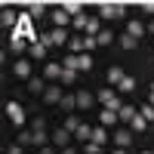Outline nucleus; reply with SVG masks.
<instances>
[{
  "mask_svg": "<svg viewBox=\"0 0 154 154\" xmlns=\"http://www.w3.org/2000/svg\"><path fill=\"white\" fill-rule=\"evenodd\" d=\"M96 99H99L108 111H120V108H123V102H120V96L114 93V89H99V96H96Z\"/></svg>",
  "mask_w": 154,
  "mask_h": 154,
  "instance_id": "1",
  "label": "nucleus"
},
{
  "mask_svg": "<svg viewBox=\"0 0 154 154\" xmlns=\"http://www.w3.org/2000/svg\"><path fill=\"white\" fill-rule=\"evenodd\" d=\"M99 16L105 19V22L120 19V16H123V6H120V3H102V6H99Z\"/></svg>",
  "mask_w": 154,
  "mask_h": 154,
  "instance_id": "2",
  "label": "nucleus"
},
{
  "mask_svg": "<svg viewBox=\"0 0 154 154\" xmlns=\"http://www.w3.org/2000/svg\"><path fill=\"white\" fill-rule=\"evenodd\" d=\"M6 117L12 120V126H22L25 123V111H22L19 102H6Z\"/></svg>",
  "mask_w": 154,
  "mask_h": 154,
  "instance_id": "3",
  "label": "nucleus"
},
{
  "mask_svg": "<svg viewBox=\"0 0 154 154\" xmlns=\"http://www.w3.org/2000/svg\"><path fill=\"white\" fill-rule=\"evenodd\" d=\"M62 99H65V93H62V86L49 83V86H46V93H43V102H46V105H62Z\"/></svg>",
  "mask_w": 154,
  "mask_h": 154,
  "instance_id": "4",
  "label": "nucleus"
},
{
  "mask_svg": "<svg viewBox=\"0 0 154 154\" xmlns=\"http://www.w3.org/2000/svg\"><path fill=\"white\" fill-rule=\"evenodd\" d=\"M62 71H65V65H62V62H46L43 80H62Z\"/></svg>",
  "mask_w": 154,
  "mask_h": 154,
  "instance_id": "5",
  "label": "nucleus"
},
{
  "mask_svg": "<svg viewBox=\"0 0 154 154\" xmlns=\"http://www.w3.org/2000/svg\"><path fill=\"white\" fill-rule=\"evenodd\" d=\"M0 25H3L6 31H16V28H19V16H16V12H12V9L6 6L3 12H0Z\"/></svg>",
  "mask_w": 154,
  "mask_h": 154,
  "instance_id": "6",
  "label": "nucleus"
},
{
  "mask_svg": "<svg viewBox=\"0 0 154 154\" xmlns=\"http://www.w3.org/2000/svg\"><path fill=\"white\" fill-rule=\"evenodd\" d=\"M12 74L22 77V80H31V62L28 59H19L16 65H12Z\"/></svg>",
  "mask_w": 154,
  "mask_h": 154,
  "instance_id": "7",
  "label": "nucleus"
},
{
  "mask_svg": "<svg viewBox=\"0 0 154 154\" xmlns=\"http://www.w3.org/2000/svg\"><path fill=\"white\" fill-rule=\"evenodd\" d=\"M59 9H65L71 19H77V16H83V3L80 0H65V3H59Z\"/></svg>",
  "mask_w": 154,
  "mask_h": 154,
  "instance_id": "8",
  "label": "nucleus"
},
{
  "mask_svg": "<svg viewBox=\"0 0 154 154\" xmlns=\"http://www.w3.org/2000/svg\"><path fill=\"white\" fill-rule=\"evenodd\" d=\"M114 145L117 148H130L133 145V130H117L114 133Z\"/></svg>",
  "mask_w": 154,
  "mask_h": 154,
  "instance_id": "9",
  "label": "nucleus"
},
{
  "mask_svg": "<svg viewBox=\"0 0 154 154\" xmlns=\"http://www.w3.org/2000/svg\"><path fill=\"white\" fill-rule=\"evenodd\" d=\"M120 117H117V111H108V108H102V114H99V123L105 126V130H111L114 123H117Z\"/></svg>",
  "mask_w": 154,
  "mask_h": 154,
  "instance_id": "10",
  "label": "nucleus"
},
{
  "mask_svg": "<svg viewBox=\"0 0 154 154\" xmlns=\"http://www.w3.org/2000/svg\"><path fill=\"white\" fill-rule=\"evenodd\" d=\"M28 93H31V96H43V93H46L43 77H31V80H28Z\"/></svg>",
  "mask_w": 154,
  "mask_h": 154,
  "instance_id": "11",
  "label": "nucleus"
},
{
  "mask_svg": "<svg viewBox=\"0 0 154 154\" xmlns=\"http://www.w3.org/2000/svg\"><path fill=\"white\" fill-rule=\"evenodd\" d=\"M68 139H71V133L62 126V130H56V133H53V145H56V148H68Z\"/></svg>",
  "mask_w": 154,
  "mask_h": 154,
  "instance_id": "12",
  "label": "nucleus"
},
{
  "mask_svg": "<svg viewBox=\"0 0 154 154\" xmlns=\"http://www.w3.org/2000/svg\"><path fill=\"white\" fill-rule=\"evenodd\" d=\"M9 49H12V53H25V49H31V43L28 40H25V37H9Z\"/></svg>",
  "mask_w": 154,
  "mask_h": 154,
  "instance_id": "13",
  "label": "nucleus"
},
{
  "mask_svg": "<svg viewBox=\"0 0 154 154\" xmlns=\"http://www.w3.org/2000/svg\"><path fill=\"white\" fill-rule=\"evenodd\" d=\"M53 25L56 28H65V25H71V16L65 9H53Z\"/></svg>",
  "mask_w": 154,
  "mask_h": 154,
  "instance_id": "14",
  "label": "nucleus"
},
{
  "mask_svg": "<svg viewBox=\"0 0 154 154\" xmlns=\"http://www.w3.org/2000/svg\"><path fill=\"white\" fill-rule=\"evenodd\" d=\"M74 139H77V142H93V126H86V123H80V130H77L74 133Z\"/></svg>",
  "mask_w": 154,
  "mask_h": 154,
  "instance_id": "15",
  "label": "nucleus"
},
{
  "mask_svg": "<svg viewBox=\"0 0 154 154\" xmlns=\"http://www.w3.org/2000/svg\"><path fill=\"white\" fill-rule=\"evenodd\" d=\"M49 34H53V46H65V43L71 40L65 28H56V31H49Z\"/></svg>",
  "mask_w": 154,
  "mask_h": 154,
  "instance_id": "16",
  "label": "nucleus"
},
{
  "mask_svg": "<svg viewBox=\"0 0 154 154\" xmlns=\"http://www.w3.org/2000/svg\"><path fill=\"white\" fill-rule=\"evenodd\" d=\"M93 102H96L93 93H86V89H80V93H77V108H89Z\"/></svg>",
  "mask_w": 154,
  "mask_h": 154,
  "instance_id": "17",
  "label": "nucleus"
},
{
  "mask_svg": "<svg viewBox=\"0 0 154 154\" xmlns=\"http://www.w3.org/2000/svg\"><path fill=\"white\" fill-rule=\"evenodd\" d=\"M93 142H96V145H105V142H108V130H105L102 123L93 126Z\"/></svg>",
  "mask_w": 154,
  "mask_h": 154,
  "instance_id": "18",
  "label": "nucleus"
},
{
  "mask_svg": "<svg viewBox=\"0 0 154 154\" xmlns=\"http://www.w3.org/2000/svg\"><path fill=\"white\" fill-rule=\"evenodd\" d=\"M136 114H139V111H136V108H133V105H123V108H120V111H117V117H120V120H123V123H133V117H136Z\"/></svg>",
  "mask_w": 154,
  "mask_h": 154,
  "instance_id": "19",
  "label": "nucleus"
},
{
  "mask_svg": "<svg viewBox=\"0 0 154 154\" xmlns=\"http://www.w3.org/2000/svg\"><path fill=\"white\" fill-rule=\"evenodd\" d=\"M126 34H133V37H136V40H139V37H142V34H145V25H142V22H136V19H133L130 25H126Z\"/></svg>",
  "mask_w": 154,
  "mask_h": 154,
  "instance_id": "20",
  "label": "nucleus"
},
{
  "mask_svg": "<svg viewBox=\"0 0 154 154\" xmlns=\"http://www.w3.org/2000/svg\"><path fill=\"white\" fill-rule=\"evenodd\" d=\"M133 89H136V77L126 74L123 80H120V86H117V93H133Z\"/></svg>",
  "mask_w": 154,
  "mask_h": 154,
  "instance_id": "21",
  "label": "nucleus"
},
{
  "mask_svg": "<svg viewBox=\"0 0 154 154\" xmlns=\"http://www.w3.org/2000/svg\"><path fill=\"white\" fill-rule=\"evenodd\" d=\"M68 46H71V56H80V53H83V37L74 34L71 40H68Z\"/></svg>",
  "mask_w": 154,
  "mask_h": 154,
  "instance_id": "22",
  "label": "nucleus"
},
{
  "mask_svg": "<svg viewBox=\"0 0 154 154\" xmlns=\"http://www.w3.org/2000/svg\"><path fill=\"white\" fill-rule=\"evenodd\" d=\"M86 25H89V16L83 12V16H77V19H71V28L74 31H86Z\"/></svg>",
  "mask_w": 154,
  "mask_h": 154,
  "instance_id": "23",
  "label": "nucleus"
},
{
  "mask_svg": "<svg viewBox=\"0 0 154 154\" xmlns=\"http://www.w3.org/2000/svg\"><path fill=\"white\" fill-rule=\"evenodd\" d=\"M130 126H133L136 133H145V130H148V120L142 117V114H136V117H133V123H130Z\"/></svg>",
  "mask_w": 154,
  "mask_h": 154,
  "instance_id": "24",
  "label": "nucleus"
},
{
  "mask_svg": "<svg viewBox=\"0 0 154 154\" xmlns=\"http://www.w3.org/2000/svg\"><path fill=\"white\" fill-rule=\"evenodd\" d=\"M123 77H126V74H123L120 68H108V83H117V86H120Z\"/></svg>",
  "mask_w": 154,
  "mask_h": 154,
  "instance_id": "25",
  "label": "nucleus"
},
{
  "mask_svg": "<svg viewBox=\"0 0 154 154\" xmlns=\"http://www.w3.org/2000/svg\"><path fill=\"white\" fill-rule=\"evenodd\" d=\"M28 53H31V59H46V46H43V43H34Z\"/></svg>",
  "mask_w": 154,
  "mask_h": 154,
  "instance_id": "26",
  "label": "nucleus"
},
{
  "mask_svg": "<svg viewBox=\"0 0 154 154\" xmlns=\"http://www.w3.org/2000/svg\"><path fill=\"white\" fill-rule=\"evenodd\" d=\"M136 43H139V40H136L133 34H120V46H123V49H136Z\"/></svg>",
  "mask_w": 154,
  "mask_h": 154,
  "instance_id": "27",
  "label": "nucleus"
},
{
  "mask_svg": "<svg viewBox=\"0 0 154 154\" xmlns=\"http://www.w3.org/2000/svg\"><path fill=\"white\" fill-rule=\"evenodd\" d=\"M28 12H31V19H40L43 12H46V3H31V6H28Z\"/></svg>",
  "mask_w": 154,
  "mask_h": 154,
  "instance_id": "28",
  "label": "nucleus"
},
{
  "mask_svg": "<svg viewBox=\"0 0 154 154\" xmlns=\"http://www.w3.org/2000/svg\"><path fill=\"white\" fill-rule=\"evenodd\" d=\"M96 40H99V46H108V43H111V40H114V34H111V31H108V28H102V34H99V37H96Z\"/></svg>",
  "mask_w": 154,
  "mask_h": 154,
  "instance_id": "29",
  "label": "nucleus"
},
{
  "mask_svg": "<svg viewBox=\"0 0 154 154\" xmlns=\"http://www.w3.org/2000/svg\"><path fill=\"white\" fill-rule=\"evenodd\" d=\"M46 142H49L46 133H43V130H34V145H37V148H46Z\"/></svg>",
  "mask_w": 154,
  "mask_h": 154,
  "instance_id": "30",
  "label": "nucleus"
},
{
  "mask_svg": "<svg viewBox=\"0 0 154 154\" xmlns=\"http://www.w3.org/2000/svg\"><path fill=\"white\" fill-rule=\"evenodd\" d=\"M77 74H80V71H71V68H65V71H62V83H77Z\"/></svg>",
  "mask_w": 154,
  "mask_h": 154,
  "instance_id": "31",
  "label": "nucleus"
},
{
  "mask_svg": "<svg viewBox=\"0 0 154 154\" xmlns=\"http://www.w3.org/2000/svg\"><path fill=\"white\" fill-rule=\"evenodd\" d=\"M65 130H68V133H71V136H74V133H77V130H80V120H77V117H74V114H71V117H68V120H65Z\"/></svg>",
  "mask_w": 154,
  "mask_h": 154,
  "instance_id": "32",
  "label": "nucleus"
},
{
  "mask_svg": "<svg viewBox=\"0 0 154 154\" xmlns=\"http://www.w3.org/2000/svg\"><path fill=\"white\" fill-rule=\"evenodd\" d=\"M139 114H142V117L151 123V120H154V105H151V102H148V105H142V108H139Z\"/></svg>",
  "mask_w": 154,
  "mask_h": 154,
  "instance_id": "33",
  "label": "nucleus"
},
{
  "mask_svg": "<svg viewBox=\"0 0 154 154\" xmlns=\"http://www.w3.org/2000/svg\"><path fill=\"white\" fill-rule=\"evenodd\" d=\"M62 108H65V111H74V108H77V96H65V99H62Z\"/></svg>",
  "mask_w": 154,
  "mask_h": 154,
  "instance_id": "34",
  "label": "nucleus"
},
{
  "mask_svg": "<svg viewBox=\"0 0 154 154\" xmlns=\"http://www.w3.org/2000/svg\"><path fill=\"white\" fill-rule=\"evenodd\" d=\"M96 46H99L96 37H86V34H83V53H89V49H96Z\"/></svg>",
  "mask_w": 154,
  "mask_h": 154,
  "instance_id": "35",
  "label": "nucleus"
},
{
  "mask_svg": "<svg viewBox=\"0 0 154 154\" xmlns=\"http://www.w3.org/2000/svg\"><path fill=\"white\" fill-rule=\"evenodd\" d=\"M83 154H102V145H96V142H86V145H83Z\"/></svg>",
  "mask_w": 154,
  "mask_h": 154,
  "instance_id": "36",
  "label": "nucleus"
},
{
  "mask_svg": "<svg viewBox=\"0 0 154 154\" xmlns=\"http://www.w3.org/2000/svg\"><path fill=\"white\" fill-rule=\"evenodd\" d=\"M19 145H34V133H19Z\"/></svg>",
  "mask_w": 154,
  "mask_h": 154,
  "instance_id": "37",
  "label": "nucleus"
},
{
  "mask_svg": "<svg viewBox=\"0 0 154 154\" xmlns=\"http://www.w3.org/2000/svg\"><path fill=\"white\" fill-rule=\"evenodd\" d=\"M40 43L49 49V46H53V34H40Z\"/></svg>",
  "mask_w": 154,
  "mask_h": 154,
  "instance_id": "38",
  "label": "nucleus"
},
{
  "mask_svg": "<svg viewBox=\"0 0 154 154\" xmlns=\"http://www.w3.org/2000/svg\"><path fill=\"white\" fill-rule=\"evenodd\" d=\"M6 154H22V145H12V148H9Z\"/></svg>",
  "mask_w": 154,
  "mask_h": 154,
  "instance_id": "39",
  "label": "nucleus"
},
{
  "mask_svg": "<svg viewBox=\"0 0 154 154\" xmlns=\"http://www.w3.org/2000/svg\"><path fill=\"white\" fill-rule=\"evenodd\" d=\"M40 154H56V148H49V145H46V148H40Z\"/></svg>",
  "mask_w": 154,
  "mask_h": 154,
  "instance_id": "40",
  "label": "nucleus"
},
{
  "mask_svg": "<svg viewBox=\"0 0 154 154\" xmlns=\"http://www.w3.org/2000/svg\"><path fill=\"white\" fill-rule=\"evenodd\" d=\"M142 9L145 12H154V3H142Z\"/></svg>",
  "mask_w": 154,
  "mask_h": 154,
  "instance_id": "41",
  "label": "nucleus"
},
{
  "mask_svg": "<svg viewBox=\"0 0 154 154\" xmlns=\"http://www.w3.org/2000/svg\"><path fill=\"white\" fill-rule=\"evenodd\" d=\"M59 154H77V151H74V148H62Z\"/></svg>",
  "mask_w": 154,
  "mask_h": 154,
  "instance_id": "42",
  "label": "nucleus"
},
{
  "mask_svg": "<svg viewBox=\"0 0 154 154\" xmlns=\"http://www.w3.org/2000/svg\"><path fill=\"white\" fill-rule=\"evenodd\" d=\"M111 154H126V148H114V151H111Z\"/></svg>",
  "mask_w": 154,
  "mask_h": 154,
  "instance_id": "43",
  "label": "nucleus"
},
{
  "mask_svg": "<svg viewBox=\"0 0 154 154\" xmlns=\"http://www.w3.org/2000/svg\"><path fill=\"white\" fill-rule=\"evenodd\" d=\"M151 105H154V93H151Z\"/></svg>",
  "mask_w": 154,
  "mask_h": 154,
  "instance_id": "44",
  "label": "nucleus"
},
{
  "mask_svg": "<svg viewBox=\"0 0 154 154\" xmlns=\"http://www.w3.org/2000/svg\"><path fill=\"white\" fill-rule=\"evenodd\" d=\"M151 34H154V22H151Z\"/></svg>",
  "mask_w": 154,
  "mask_h": 154,
  "instance_id": "45",
  "label": "nucleus"
},
{
  "mask_svg": "<svg viewBox=\"0 0 154 154\" xmlns=\"http://www.w3.org/2000/svg\"><path fill=\"white\" fill-rule=\"evenodd\" d=\"M151 93H154V83H151Z\"/></svg>",
  "mask_w": 154,
  "mask_h": 154,
  "instance_id": "46",
  "label": "nucleus"
},
{
  "mask_svg": "<svg viewBox=\"0 0 154 154\" xmlns=\"http://www.w3.org/2000/svg\"><path fill=\"white\" fill-rule=\"evenodd\" d=\"M142 154H151V151H142Z\"/></svg>",
  "mask_w": 154,
  "mask_h": 154,
  "instance_id": "47",
  "label": "nucleus"
},
{
  "mask_svg": "<svg viewBox=\"0 0 154 154\" xmlns=\"http://www.w3.org/2000/svg\"><path fill=\"white\" fill-rule=\"evenodd\" d=\"M151 154H154V151H151Z\"/></svg>",
  "mask_w": 154,
  "mask_h": 154,
  "instance_id": "48",
  "label": "nucleus"
}]
</instances>
